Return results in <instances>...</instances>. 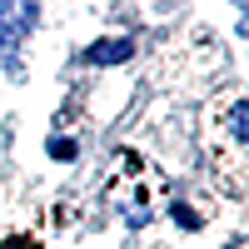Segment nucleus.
I'll use <instances>...</instances> for the list:
<instances>
[{"instance_id": "f257e3e1", "label": "nucleus", "mask_w": 249, "mask_h": 249, "mask_svg": "<svg viewBox=\"0 0 249 249\" xmlns=\"http://www.w3.org/2000/svg\"><path fill=\"white\" fill-rule=\"evenodd\" d=\"M120 60H135V40H95V45H85V65H120Z\"/></svg>"}, {"instance_id": "7ed1b4c3", "label": "nucleus", "mask_w": 249, "mask_h": 249, "mask_svg": "<svg viewBox=\"0 0 249 249\" xmlns=\"http://www.w3.org/2000/svg\"><path fill=\"white\" fill-rule=\"evenodd\" d=\"M50 155L55 160H75L80 150H75V140H50Z\"/></svg>"}, {"instance_id": "20e7f679", "label": "nucleus", "mask_w": 249, "mask_h": 249, "mask_svg": "<svg viewBox=\"0 0 249 249\" xmlns=\"http://www.w3.org/2000/svg\"><path fill=\"white\" fill-rule=\"evenodd\" d=\"M175 219L184 224V230H199V214L190 210V204H175Z\"/></svg>"}, {"instance_id": "f03ea898", "label": "nucleus", "mask_w": 249, "mask_h": 249, "mask_svg": "<svg viewBox=\"0 0 249 249\" xmlns=\"http://www.w3.org/2000/svg\"><path fill=\"white\" fill-rule=\"evenodd\" d=\"M244 124H249V105H244V100H239V105L230 110V140H234V144L244 140Z\"/></svg>"}]
</instances>
